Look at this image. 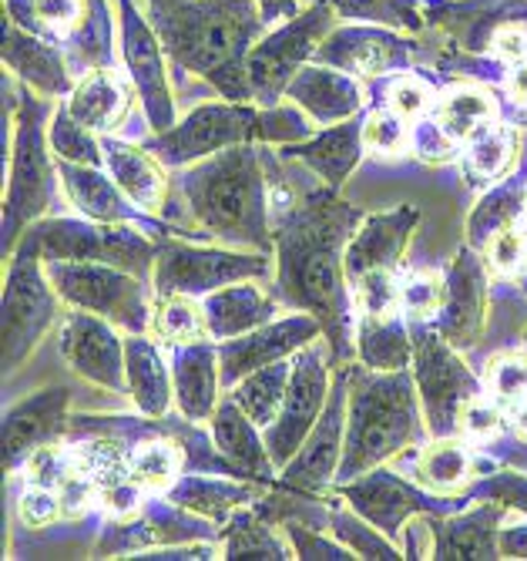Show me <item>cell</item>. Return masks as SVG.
<instances>
[{"label":"cell","mask_w":527,"mask_h":561,"mask_svg":"<svg viewBox=\"0 0 527 561\" xmlns=\"http://www.w3.org/2000/svg\"><path fill=\"white\" fill-rule=\"evenodd\" d=\"M363 213L336 195V188L309 192L273 226L276 299L299 313H312L323 327L333 364L353 360V289L346 279V242Z\"/></svg>","instance_id":"cell-1"},{"label":"cell","mask_w":527,"mask_h":561,"mask_svg":"<svg viewBox=\"0 0 527 561\" xmlns=\"http://www.w3.org/2000/svg\"><path fill=\"white\" fill-rule=\"evenodd\" d=\"M148 21L172 65L205 78L226 101H252L245 61L266 24L255 0H148Z\"/></svg>","instance_id":"cell-2"},{"label":"cell","mask_w":527,"mask_h":561,"mask_svg":"<svg viewBox=\"0 0 527 561\" xmlns=\"http://www.w3.org/2000/svg\"><path fill=\"white\" fill-rule=\"evenodd\" d=\"M179 188L192 219L213 239L236 249L273 252L266 172L255 145H236L188 165Z\"/></svg>","instance_id":"cell-3"},{"label":"cell","mask_w":527,"mask_h":561,"mask_svg":"<svg viewBox=\"0 0 527 561\" xmlns=\"http://www.w3.org/2000/svg\"><path fill=\"white\" fill-rule=\"evenodd\" d=\"M424 421L427 417L410 370L377 374L366 367H350L346 440L336 484L374 471L416 440H424Z\"/></svg>","instance_id":"cell-4"},{"label":"cell","mask_w":527,"mask_h":561,"mask_svg":"<svg viewBox=\"0 0 527 561\" xmlns=\"http://www.w3.org/2000/svg\"><path fill=\"white\" fill-rule=\"evenodd\" d=\"M299 105H249V101H208L192 108L175 128L151 135L145 148L172 169L195 165L236 145H299L316 135Z\"/></svg>","instance_id":"cell-5"},{"label":"cell","mask_w":527,"mask_h":561,"mask_svg":"<svg viewBox=\"0 0 527 561\" xmlns=\"http://www.w3.org/2000/svg\"><path fill=\"white\" fill-rule=\"evenodd\" d=\"M50 101L34 88H18V131H14V156H8V182H4V216H0V245L4 256H11L14 242L44 219V213L55 206V179L58 169L50 162V141H47V112Z\"/></svg>","instance_id":"cell-6"},{"label":"cell","mask_w":527,"mask_h":561,"mask_svg":"<svg viewBox=\"0 0 527 561\" xmlns=\"http://www.w3.org/2000/svg\"><path fill=\"white\" fill-rule=\"evenodd\" d=\"M44 263H112L135 276L154 270V249L131 222H81V219H37L21 236Z\"/></svg>","instance_id":"cell-7"},{"label":"cell","mask_w":527,"mask_h":561,"mask_svg":"<svg viewBox=\"0 0 527 561\" xmlns=\"http://www.w3.org/2000/svg\"><path fill=\"white\" fill-rule=\"evenodd\" d=\"M44 270L61 302H68L71 310L104 317L128 333L151 330L154 310L145 276L112 263H44Z\"/></svg>","instance_id":"cell-8"},{"label":"cell","mask_w":527,"mask_h":561,"mask_svg":"<svg viewBox=\"0 0 527 561\" xmlns=\"http://www.w3.org/2000/svg\"><path fill=\"white\" fill-rule=\"evenodd\" d=\"M270 252L236 249V245H192L182 239L158 242L151 286L158 296H208L222 286L266 279Z\"/></svg>","instance_id":"cell-9"},{"label":"cell","mask_w":527,"mask_h":561,"mask_svg":"<svg viewBox=\"0 0 527 561\" xmlns=\"http://www.w3.org/2000/svg\"><path fill=\"white\" fill-rule=\"evenodd\" d=\"M58 289L50 286L44 260L24 242H18L14 260L4 279V299H0V364L4 374L18 370L41 336L58 317Z\"/></svg>","instance_id":"cell-10"},{"label":"cell","mask_w":527,"mask_h":561,"mask_svg":"<svg viewBox=\"0 0 527 561\" xmlns=\"http://www.w3.org/2000/svg\"><path fill=\"white\" fill-rule=\"evenodd\" d=\"M336 11L330 0H312L306 11L289 18L273 34L259 37L249 50L245 78L252 101L262 108H273L286 98L289 81L316 58V47L333 31Z\"/></svg>","instance_id":"cell-11"},{"label":"cell","mask_w":527,"mask_h":561,"mask_svg":"<svg viewBox=\"0 0 527 561\" xmlns=\"http://www.w3.org/2000/svg\"><path fill=\"white\" fill-rule=\"evenodd\" d=\"M413 336V383L424 407L427 431L434 437H450L460 427V411L484 397L481 380L470 374V367L457 356V346H450L437 330H427L424 323H410Z\"/></svg>","instance_id":"cell-12"},{"label":"cell","mask_w":527,"mask_h":561,"mask_svg":"<svg viewBox=\"0 0 527 561\" xmlns=\"http://www.w3.org/2000/svg\"><path fill=\"white\" fill-rule=\"evenodd\" d=\"M330 360H333V353H330L326 336L312 340L293 356V377H289L283 411L266 431H262L266 434L273 465L279 471L296 457V450L302 447V440L309 437V431L316 427V421H320L323 407L330 400V390H333Z\"/></svg>","instance_id":"cell-13"},{"label":"cell","mask_w":527,"mask_h":561,"mask_svg":"<svg viewBox=\"0 0 527 561\" xmlns=\"http://www.w3.org/2000/svg\"><path fill=\"white\" fill-rule=\"evenodd\" d=\"M122 8V55L128 78L141 98V108L148 118V128L154 135H162L175 128V94L165 68V44L154 34L151 21L141 18L135 8V0H118Z\"/></svg>","instance_id":"cell-14"},{"label":"cell","mask_w":527,"mask_h":561,"mask_svg":"<svg viewBox=\"0 0 527 561\" xmlns=\"http://www.w3.org/2000/svg\"><path fill=\"white\" fill-rule=\"evenodd\" d=\"M336 494L346 497V504L356 515H363L366 522L377 525L390 538H397L406 528V522L416 515H447L450 512V504L424 494L416 484L403 481L400 474L387 471L383 465L359 474V478L340 481Z\"/></svg>","instance_id":"cell-15"},{"label":"cell","mask_w":527,"mask_h":561,"mask_svg":"<svg viewBox=\"0 0 527 561\" xmlns=\"http://www.w3.org/2000/svg\"><path fill=\"white\" fill-rule=\"evenodd\" d=\"M346 403H350V364H340L320 421H316V427L309 431L293 461L283 468V484L296 491H320L326 484H336L343 440H346Z\"/></svg>","instance_id":"cell-16"},{"label":"cell","mask_w":527,"mask_h":561,"mask_svg":"<svg viewBox=\"0 0 527 561\" xmlns=\"http://www.w3.org/2000/svg\"><path fill=\"white\" fill-rule=\"evenodd\" d=\"M323 336V327L312 313H293L283 320H270L255 327L252 333L232 336L219 343V364H222V387H236L242 377H249L252 370H262L270 364L289 360L302 346H309L312 340Z\"/></svg>","instance_id":"cell-17"},{"label":"cell","mask_w":527,"mask_h":561,"mask_svg":"<svg viewBox=\"0 0 527 561\" xmlns=\"http://www.w3.org/2000/svg\"><path fill=\"white\" fill-rule=\"evenodd\" d=\"M316 65L340 68L353 78H377L403 71L413 61V44L390 34V27L374 24H346L333 27L323 44L316 47Z\"/></svg>","instance_id":"cell-18"},{"label":"cell","mask_w":527,"mask_h":561,"mask_svg":"<svg viewBox=\"0 0 527 561\" xmlns=\"http://www.w3.org/2000/svg\"><path fill=\"white\" fill-rule=\"evenodd\" d=\"M61 356L88 383L112 393L128 390L125 340L118 336L115 323H108L104 317L75 310L61 330Z\"/></svg>","instance_id":"cell-19"},{"label":"cell","mask_w":527,"mask_h":561,"mask_svg":"<svg viewBox=\"0 0 527 561\" xmlns=\"http://www.w3.org/2000/svg\"><path fill=\"white\" fill-rule=\"evenodd\" d=\"M68 387H44L21 403L8 407L4 424H0V447H4V468L14 471L27 457L41 454L68 431Z\"/></svg>","instance_id":"cell-20"},{"label":"cell","mask_w":527,"mask_h":561,"mask_svg":"<svg viewBox=\"0 0 527 561\" xmlns=\"http://www.w3.org/2000/svg\"><path fill=\"white\" fill-rule=\"evenodd\" d=\"M488 323V276L470 245L454 256V266L444 276V306L437 313V333L457 346L467 350L481 340Z\"/></svg>","instance_id":"cell-21"},{"label":"cell","mask_w":527,"mask_h":561,"mask_svg":"<svg viewBox=\"0 0 527 561\" xmlns=\"http://www.w3.org/2000/svg\"><path fill=\"white\" fill-rule=\"evenodd\" d=\"M416 226H420V213L413 206H397L387 213L363 216V222L346 242L350 289L374 273H397Z\"/></svg>","instance_id":"cell-22"},{"label":"cell","mask_w":527,"mask_h":561,"mask_svg":"<svg viewBox=\"0 0 527 561\" xmlns=\"http://www.w3.org/2000/svg\"><path fill=\"white\" fill-rule=\"evenodd\" d=\"M208 434H213V447L219 450V457L229 465L232 474L273 481V474L279 471L270 457L266 434H262V427L236 403L232 393L222 397L213 417H208Z\"/></svg>","instance_id":"cell-23"},{"label":"cell","mask_w":527,"mask_h":561,"mask_svg":"<svg viewBox=\"0 0 527 561\" xmlns=\"http://www.w3.org/2000/svg\"><path fill=\"white\" fill-rule=\"evenodd\" d=\"M4 65L21 78V84L34 88L44 98H68L71 94V75L61 50L50 44V37H41L34 31H24L14 18H4V44H0Z\"/></svg>","instance_id":"cell-24"},{"label":"cell","mask_w":527,"mask_h":561,"mask_svg":"<svg viewBox=\"0 0 527 561\" xmlns=\"http://www.w3.org/2000/svg\"><path fill=\"white\" fill-rule=\"evenodd\" d=\"M286 98L299 105L316 125H340L363 112V88L353 75L330 65H306L286 88Z\"/></svg>","instance_id":"cell-25"},{"label":"cell","mask_w":527,"mask_h":561,"mask_svg":"<svg viewBox=\"0 0 527 561\" xmlns=\"http://www.w3.org/2000/svg\"><path fill=\"white\" fill-rule=\"evenodd\" d=\"M172 380H175L179 414L192 424H205L219 407V387H222L219 346H213L208 340L179 346L172 360Z\"/></svg>","instance_id":"cell-26"},{"label":"cell","mask_w":527,"mask_h":561,"mask_svg":"<svg viewBox=\"0 0 527 561\" xmlns=\"http://www.w3.org/2000/svg\"><path fill=\"white\" fill-rule=\"evenodd\" d=\"M101 145H104V165H108L112 179L128 195L131 206L148 216L162 213L169 202V179L151 151L131 141H122L115 135H104Z\"/></svg>","instance_id":"cell-27"},{"label":"cell","mask_w":527,"mask_h":561,"mask_svg":"<svg viewBox=\"0 0 527 561\" xmlns=\"http://www.w3.org/2000/svg\"><path fill=\"white\" fill-rule=\"evenodd\" d=\"M363 151L366 148H363V118L359 115L346 118L340 125H326L323 131H316L312 138H306L299 145H283V156L309 165L330 188H340L350 179V172L363 159Z\"/></svg>","instance_id":"cell-28"},{"label":"cell","mask_w":527,"mask_h":561,"mask_svg":"<svg viewBox=\"0 0 527 561\" xmlns=\"http://www.w3.org/2000/svg\"><path fill=\"white\" fill-rule=\"evenodd\" d=\"M507 504L484 501L467 515L437 518L431 522L434 531V558L460 561V558H497L501 554V522H504Z\"/></svg>","instance_id":"cell-29"},{"label":"cell","mask_w":527,"mask_h":561,"mask_svg":"<svg viewBox=\"0 0 527 561\" xmlns=\"http://www.w3.org/2000/svg\"><path fill=\"white\" fill-rule=\"evenodd\" d=\"M125 367H128L125 377L135 407L148 421H162L172 411L175 380L158 343L148 340L145 333H131L125 340Z\"/></svg>","instance_id":"cell-30"},{"label":"cell","mask_w":527,"mask_h":561,"mask_svg":"<svg viewBox=\"0 0 527 561\" xmlns=\"http://www.w3.org/2000/svg\"><path fill=\"white\" fill-rule=\"evenodd\" d=\"M202 310H205L208 336L222 343L276 320V299L262 293L255 279H245L202 296Z\"/></svg>","instance_id":"cell-31"},{"label":"cell","mask_w":527,"mask_h":561,"mask_svg":"<svg viewBox=\"0 0 527 561\" xmlns=\"http://www.w3.org/2000/svg\"><path fill=\"white\" fill-rule=\"evenodd\" d=\"M58 179L75 202V209L91 222H135V209L128 206V195L118 188L112 175H104L98 165H75L58 162Z\"/></svg>","instance_id":"cell-32"},{"label":"cell","mask_w":527,"mask_h":561,"mask_svg":"<svg viewBox=\"0 0 527 561\" xmlns=\"http://www.w3.org/2000/svg\"><path fill=\"white\" fill-rule=\"evenodd\" d=\"M128 88L118 81L115 71L108 68H91L65 98V108L71 118H78L84 128L98 135H112L122 118L128 115Z\"/></svg>","instance_id":"cell-33"},{"label":"cell","mask_w":527,"mask_h":561,"mask_svg":"<svg viewBox=\"0 0 527 561\" xmlns=\"http://www.w3.org/2000/svg\"><path fill=\"white\" fill-rule=\"evenodd\" d=\"M356 356L366 370L390 374V370H410L413 364V336L410 330L393 317H370L359 313L356 323Z\"/></svg>","instance_id":"cell-34"},{"label":"cell","mask_w":527,"mask_h":561,"mask_svg":"<svg viewBox=\"0 0 527 561\" xmlns=\"http://www.w3.org/2000/svg\"><path fill=\"white\" fill-rule=\"evenodd\" d=\"M252 497H255V488H242L236 481H219V478H205V474L179 478L169 488V501L175 507H185V512L198 515L202 522H213V525L229 522Z\"/></svg>","instance_id":"cell-35"},{"label":"cell","mask_w":527,"mask_h":561,"mask_svg":"<svg viewBox=\"0 0 527 561\" xmlns=\"http://www.w3.org/2000/svg\"><path fill=\"white\" fill-rule=\"evenodd\" d=\"M226 538L219 548V558L226 561H239V558H262V561H279V558H296L293 545H286L283 535L273 531V525L266 518H259L249 507H239V512L226 522Z\"/></svg>","instance_id":"cell-36"},{"label":"cell","mask_w":527,"mask_h":561,"mask_svg":"<svg viewBox=\"0 0 527 561\" xmlns=\"http://www.w3.org/2000/svg\"><path fill=\"white\" fill-rule=\"evenodd\" d=\"M289 377H293V356L289 360H279V364H270L262 370H252L249 377H242L236 387H232V397L242 411L266 431L279 411H283V400H286V390H289Z\"/></svg>","instance_id":"cell-37"},{"label":"cell","mask_w":527,"mask_h":561,"mask_svg":"<svg viewBox=\"0 0 527 561\" xmlns=\"http://www.w3.org/2000/svg\"><path fill=\"white\" fill-rule=\"evenodd\" d=\"M8 18L50 41H71L88 21L84 0H8Z\"/></svg>","instance_id":"cell-38"},{"label":"cell","mask_w":527,"mask_h":561,"mask_svg":"<svg viewBox=\"0 0 527 561\" xmlns=\"http://www.w3.org/2000/svg\"><path fill=\"white\" fill-rule=\"evenodd\" d=\"M434 122L450 141H470L478 131H484L488 125L497 122V105L491 101L488 91L460 88V91H450L440 98Z\"/></svg>","instance_id":"cell-39"},{"label":"cell","mask_w":527,"mask_h":561,"mask_svg":"<svg viewBox=\"0 0 527 561\" xmlns=\"http://www.w3.org/2000/svg\"><path fill=\"white\" fill-rule=\"evenodd\" d=\"M517 156V131L507 125H488L484 131H478L467 141L463 151V172L467 182L473 185H488L494 179H501L507 172V165Z\"/></svg>","instance_id":"cell-40"},{"label":"cell","mask_w":527,"mask_h":561,"mask_svg":"<svg viewBox=\"0 0 527 561\" xmlns=\"http://www.w3.org/2000/svg\"><path fill=\"white\" fill-rule=\"evenodd\" d=\"M470 474H473V454L454 437H437L416 457V481L434 491H457L470 481Z\"/></svg>","instance_id":"cell-41"},{"label":"cell","mask_w":527,"mask_h":561,"mask_svg":"<svg viewBox=\"0 0 527 561\" xmlns=\"http://www.w3.org/2000/svg\"><path fill=\"white\" fill-rule=\"evenodd\" d=\"M71 465L84 474L88 484H94L98 494H108V491L135 481L131 478V454L118 440H91V444H81L71 454Z\"/></svg>","instance_id":"cell-42"},{"label":"cell","mask_w":527,"mask_h":561,"mask_svg":"<svg viewBox=\"0 0 527 561\" xmlns=\"http://www.w3.org/2000/svg\"><path fill=\"white\" fill-rule=\"evenodd\" d=\"M151 330H154V336L169 340L172 346H188V343H198V340H213V336H208L202 299H195V296H158Z\"/></svg>","instance_id":"cell-43"},{"label":"cell","mask_w":527,"mask_h":561,"mask_svg":"<svg viewBox=\"0 0 527 561\" xmlns=\"http://www.w3.org/2000/svg\"><path fill=\"white\" fill-rule=\"evenodd\" d=\"M336 18L350 24H380L390 31H424V8L416 0H330Z\"/></svg>","instance_id":"cell-44"},{"label":"cell","mask_w":527,"mask_h":561,"mask_svg":"<svg viewBox=\"0 0 527 561\" xmlns=\"http://www.w3.org/2000/svg\"><path fill=\"white\" fill-rule=\"evenodd\" d=\"M47 141H50V151H55L58 162L98 165V169L104 165V145L98 138V131H91L78 118H71L65 105H58L55 115H50Z\"/></svg>","instance_id":"cell-45"},{"label":"cell","mask_w":527,"mask_h":561,"mask_svg":"<svg viewBox=\"0 0 527 561\" xmlns=\"http://www.w3.org/2000/svg\"><path fill=\"white\" fill-rule=\"evenodd\" d=\"M524 202H527V192L520 195L517 185H501V188H494V192L481 202V206L470 213V219H467L470 249H488V242H491L501 229L514 226V222L520 219V213H524Z\"/></svg>","instance_id":"cell-46"},{"label":"cell","mask_w":527,"mask_h":561,"mask_svg":"<svg viewBox=\"0 0 527 561\" xmlns=\"http://www.w3.org/2000/svg\"><path fill=\"white\" fill-rule=\"evenodd\" d=\"M330 531H333L346 548H353L356 558H383V561H387V558H390V561L406 558V551H403L390 535H383L377 525H370L363 515H356L350 504H346V507H336V512H333Z\"/></svg>","instance_id":"cell-47"},{"label":"cell","mask_w":527,"mask_h":561,"mask_svg":"<svg viewBox=\"0 0 527 561\" xmlns=\"http://www.w3.org/2000/svg\"><path fill=\"white\" fill-rule=\"evenodd\" d=\"M182 471V447L172 440H145L131 450V478L145 491H169Z\"/></svg>","instance_id":"cell-48"},{"label":"cell","mask_w":527,"mask_h":561,"mask_svg":"<svg viewBox=\"0 0 527 561\" xmlns=\"http://www.w3.org/2000/svg\"><path fill=\"white\" fill-rule=\"evenodd\" d=\"M488 393L497 407L511 414L517 403L527 400V356L524 353H501L488 364Z\"/></svg>","instance_id":"cell-49"},{"label":"cell","mask_w":527,"mask_h":561,"mask_svg":"<svg viewBox=\"0 0 527 561\" xmlns=\"http://www.w3.org/2000/svg\"><path fill=\"white\" fill-rule=\"evenodd\" d=\"M410 145H413V135L406 128V118H400L390 108L374 112L363 122V148L374 151V156H403Z\"/></svg>","instance_id":"cell-50"},{"label":"cell","mask_w":527,"mask_h":561,"mask_svg":"<svg viewBox=\"0 0 527 561\" xmlns=\"http://www.w3.org/2000/svg\"><path fill=\"white\" fill-rule=\"evenodd\" d=\"M283 528H286V538H289L296 558H302V561H350V558H356L353 548H346L336 535L326 538V535H320V531L306 528V525L296 522V518H286Z\"/></svg>","instance_id":"cell-51"},{"label":"cell","mask_w":527,"mask_h":561,"mask_svg":"<svg viewBox=\"0 0 527 561\" xmlns=\"http://www.w3.org/2000/svg\"><path fill=\"white\" fill-rule=\"evenodd\" d=\"M444 306V276H410L400 286V310L410 323H424Z\"/></svg>","instance_id":"cell-52"},{"label":"cell","mask_w":527,"mask_h":561,"mask_svg":"<svg viewBox=\"0 0 527 561\" xmlns=\"http://www.w3.org/2000/svg\"><path fill=\"white\" fill-rule=\"evenodd\" d=\"M431 105H434V91L424 81H420V78H413V75H403V78H397L387 88V108L397 112L406 122L424 118Z\"/></svg>","instance_id":"cell-53"},{"label":"cell","mask_w":527,"mask_h":561,"mask_svg":"<svg viewBox=\"0 0 527 561\" xmlns=\"http://www.w3.org/2000/svg\"><path fill=\"white\" fill-rule=\"evenodd\" d=\"M488 260H491V266L497 270V273H514L520 263H524V256H527V226L517 219L514 226H507V229H501L491 242H488Z\"/></svg>","instance_id":"cell-54"},{"label":"cell","mask_w":527,"mask_h":561,"mask_svg":"<svg viewBox=\"0 0 527 561\" xmlns=\"http://www.w3.org/2000/svg\"><path fill=\"white\" fill-rule=\"evenodd\" d=\"M460 431L470 440H494L501 434V411L484 397L470 400L460 411Z\"/></svg>","instance_id":"cell-55"},{"label":"cell","mask_w":527,"mask_h":561,"mask_svg":"<svg viewBox=\"0 0 527 561\" xmlns=\"http://www.w3.org/2000/svg\"><path fill=\"white\" fill-rule=\"evenodd\" d=\"M61 515V497L50 491L47 484H31L27 491H24V497H21V518L31 525V528H44V525H50Z\"/></svg>","instance_id":"cell-56"},{"label":"cell","mask_w":527,"mask_h":561,"mask_svg":"<svg viewBox=\"0 0 527 561\" xmlns=\"http://www.w3.org/2000/svg\"><path fill=\"white\" fill-rule=\"evenodd\" d=\"M481 497H491V501H501L507 507H517V512L527 515V478L517 474V471H501V474H491L481 488H478Z\"/></svg>","instance_id":"cell-57"},{"label":"cell","mask_w":527,"mask_h":561,"mask_svg":"<svg viewBox=\"0 0 527 561\" xmlns=\"http://www.w3.org/2000/svg\"><path fill=\"white\" fill-rule=\"evenodd\" d=\"M494 47V55L501 61H511V65H520L527 58V27L524 24H497V31L491 34L488 41Z\"/></svg>","instance_id":"cell-58"},{"label":"cell","mask_w":527,"mask_h":561,"mask_svg":"<svg viewBox=\"0 0 527 561\" xmlns=\"http://www.w3.org/2000/svg\"><path fill=\"white\" fill-rule=\"evenodd\" d=\"M501 554L504 558H527V525L520 528H501Z\"/></svg>","instance_id":"cell-59"},{"label":"cell","mask_w":527,"mask_h":561,"mask_svg":"<svg viewBox=\"0 0 527 561\" xmlns=\"http://www.w3.org/2000/svg\"><path fill=\"white\" fill-rule=\"evenodd\" d=\"M255 4H259L262 18H266V24L270 21H289V18L299 14L296 0H255Z\"/></svg>","instance_id":"cell-60"},{"label":"cell","mask_w":527,"mask_h":561,"mask_svg":"<svg viewBox=\"0 0 527 561\" xmlns=\"http://www.w3.org/2000/svg\"><path fill=\"white\" fill-rule=\"evenodd\" d=\"M511 421H514L517 437H524V440H527V400L514 407V411H511Z\"/></svg>","instance_id":"cell-61"},{"label":"cell","mask_w":527,"mask_h":561,"mask_svg":"<svg viewBox=\"0 0 527 561\" xmlns=\"http://www.w3.org/2000/svg\"><path fill=\"white\" fill-rule=\"evenodd\" d=\"M511 94L517 101H527V68H517L514 78H511Z\"/></svg>","instance_id":"cell-62"},{"label":"cell","mask_w":527,"mask_h":561,"mask_svg":"<svg viewBox=\"0 0 527 561\" xmlns=\"http://www.w3.org/2000/svg\"><path fill=\"white\" fill-rule=\"evenodd\" d=\"M524 356H527V333H524Z\"/></svg>","instance_id":"cell-63"}]
</instances>
